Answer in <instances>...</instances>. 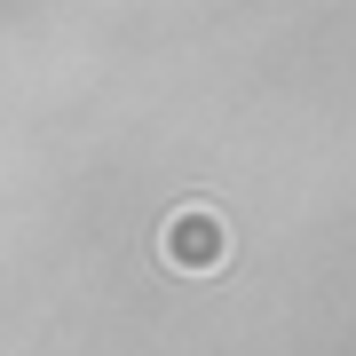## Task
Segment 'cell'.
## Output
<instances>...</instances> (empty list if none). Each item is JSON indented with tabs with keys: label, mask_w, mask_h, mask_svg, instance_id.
<instances>
[{
	"label": "cell",
	"mask_w": 356,
	"mask_h": 356,
	"mask_svg": "<svg viewBox=\"0 0 356 356\" xmlns=\"http://www.w3.org/2000/svg\"><path fill=\"white\" fill-rule=\"evenodd\" d=\"M166 261L191 269V277H206V269H222V222L206 214V206H191V214L166 222Z\"/></svg>",
	"instance_id": "6da1fadb"
}]
</instances>
